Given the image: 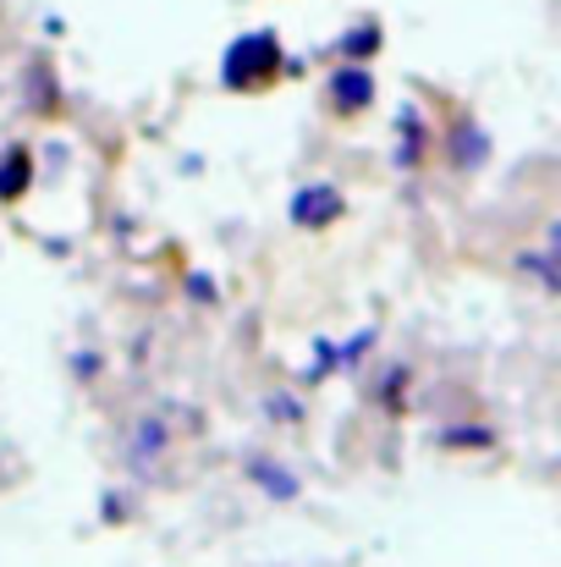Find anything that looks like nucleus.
I'll return each mask as SVG.
<instances>
[{
  "instance_id": "obj_2",
  "label": "nucleus",
  "mask_w": 561,
  "mask_h": 567,
  "mask_svg": "<svg viewBox=\"0 0 561 567\" xmlns=\"http://www.w3.org/2000/svg\"><path fill=\"white\" fill-rule=\"evenodd\" d=\"M374 94V78L370 72H353V66H342L336 72V83H331V100H336V111H364Z\"/></svg>"
},
{
  "instance_id": "obj_1",
  "label": "nucleus",
  "mask_w": 561,
  "mask_h": 567,
  "mask_svg": "<svg viewBox=\"0 0 561 567\" xmlns=\"http://www.w3.org/2000/svg\"><path fill=\"white\" fill-rule=\"evenodd\" d=\"M276 66H281V44H276V33H242L226 55H220V83L226 89H259V83H270L276 78Z\"/></svg>"
}]
</instances>
